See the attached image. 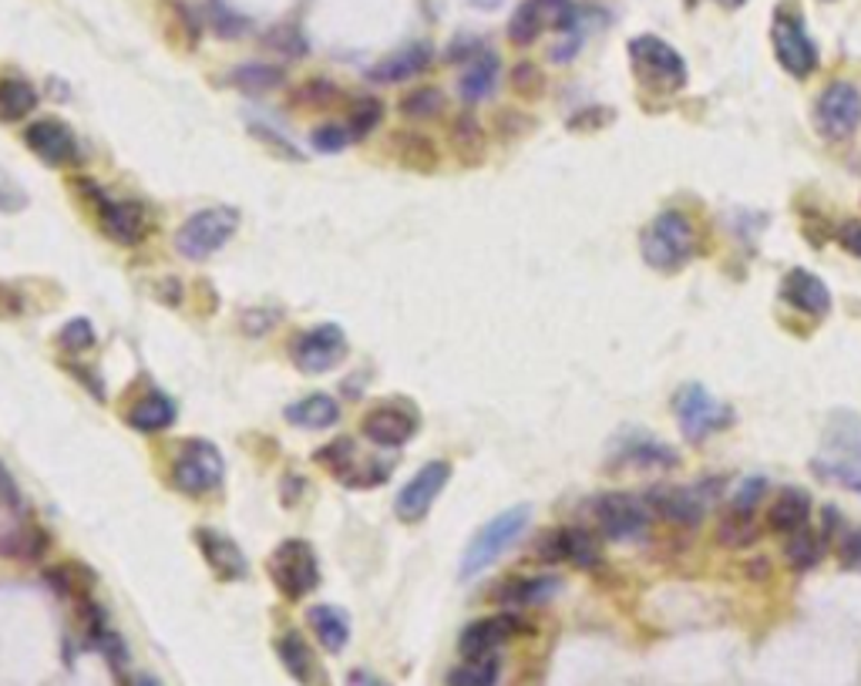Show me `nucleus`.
Instances as JSON below:
<instances>
[{
	"instance_id": "56",
	"label": "nucleus",
	"mask_w": 861,
	"mask_h": 686,
	"mask_svg": "<svg viewBox=\"0 0 861 686\" xmlns=\"http://www.w3.org/2000/svg\"><path fill=\"white\" fill-rule=\"evenodd\" d=\"M0 504L11 508V511H21V508H25L21 484L14 481V474L8 471V464H4V461H0Z\"/></svg>"
},
{
	"instance_id": "7",
	"label": "nucleus",
	"mask_w": 861,
	"mask_h": 686,
	"mask_svg": "<svg viewBox=\"0 0 861 686\" xmlns=\"http://www.w3.org/2000/svg\"><path fill=\"white\" fill-rule=\"evenodd\" d=\"M673 411H676V424H679L683 438L694 441V444H701V441H707L711 434L727 431V428L734 424L731 408L721 404V401H717L704 384H697V381L683 384V388L673 394Z\"/></svg>"
},
{
	"instance_id": "42",
	"label": "nucleus",
	"mask_w": 861,
	"mask_h": 686,
	"mask_svg": "<svg viewBox=\"0 0 861 686\" xmlns=\"http://www.w3.org/2000/svg\"><path fill=\"white\" fill-rule=\"evenodd\" d=\"M381 121H384V101H381V98L361 95V98L351 101V108H348V131H351V141H364Z\"/></svg>"
},
{
	"instance_id": "4",
	"label": "nucleus",
	"mask_w": 861,
	"mask_h": 686,
	"mask_svg": "<svg viewBox=\"0 0 861 686\" xmlns=\"http://www.w3.org/2000/svg\"><path fill=\"white\" fill-rule=\"evenodd\" d=\"M75 193L98 213V229L118 243V246H138L148 236V213L135 199H111L98 183L91 179H75Z\"/></svg>"
},
{
	"instance_id": "37",
	"label": "nucleus",
	"mask_w": 861,
	"mask_h": 686,
	"mask_svg": "<svg viewBox=\"0 0 861 686\" xmlns=\"http://www.w3.org/2000/svg\"><path fill=\"white\" fill-rule=\"evenodd\" d=\"M51 549V536L38 526H21L8 536H0V556L18 559V562H35Z\"/></svg>"
},
{
	"instance_id": "26",
	"label": "nucleus",
	"mask_w": 861,
	"mask_h": 686,
	"mask_svg": "<svg viewBox=\"0 0 861 686\" xmlns=\"http://www.w3.org/2000/svg\"><path fill=\"white\" fill-rule=\"evenodd\" d=\"M158 18L162 31L176 48L193 51L203 38V14H196L186 0H158Z\"/></svg>"
},
{
	"instance_id": "57",
	"label": "nucleus",
	"mask_w": 861,
	"mask_h": 686,
	"mask_svg": "<svg viewBox=\"0 0 861 686\" xmlns=\"http://www.w3.org/2000/svg\"><path fill=\"white\" fill-rule=\"evenodd\" d=\"M613 118H616L613 108H586V111H576V115L569 118V128H573V131H589V128L609 125Z\"/></svg>"
},
{
	"instance_id": "45",
	"label": "nucleus",
	"mask_w": 861,
	"mask_h": 686,
	"mask_svg": "<svg viewBox=\"0 0 861 686\" xmlns=\"http://www.w3.org/2000/svg\"><path fill=\"white\" fill-rule=\"evenodd\" d=\"M313 458H316V464H323V468L340 481L343 474H348V471L358 464V448H354L351 438H336V441L323 444Z\"/></svg>"
},
{
	"instance_id": "3",
	"label": "nucleus",
	"mask_w": 861,
	"mask_h": 686,
	"mask_svg": "<svg viewBox=\"0 0 861 686\" xmlns=\"http://www.w3.org/2000/svg\"><path fill=\"white\" fill-rule=\"evenodd\" d=\"M643 263L656 273H676L697 256V233L694 223L679 209H663L639 236Z\"/></svg>"
},
{
	"instance_id": "6",
	"label": "nucleus",
	"mask_w": 861,
	"mask_h": 686,
	"mask_svg": "<svg viewBox=\"0 0 861 686\" xmlns=\"http://www.w3.org/2000/svg\"><path fill=\"white\" fill-rule=\"evenodd\" d=\"M239 229V209L233 206H209V209H199L193 213L179 233H176V249L179 256L199 263V259H209L216 256Z\"/></svg>"
},
{
	"instance_id": "21",
	"label": "nucleus",
	"mask_w": 861,
	"mask_h": 686,
	"mask_svg": "<svg viewBox=\"0 0 861 686\" xmlns=\"http://www.w3.org/2000/svg\"><path fill=\"white\" fill-rule=\"evenodd\" d=\"M434 61V45L431 41H411L398 51H391L388 58H381L368 78L378 81V85H401V81H411L414 75L428 71Z\"/></svg>"
},
{
	"instance_id": "33",
	"label": "nucleus",
	"mask_w": 861,
	"mask_h": 686,
	"mask_svg": "<svg viewBox=\"0 0 861 686\" xmlns=\"http://www.w3.org/2000/svg\"><path fill=\"white\" fill-rule=\"evenodd\" d=\"M549 28V14H546V4L542 0H522L519 8L511 11L508 18V41L515 48H529L539 41V35Z\"/></svg>"
},
{
	"instance_id": "5",
	"label": "nucleus",
	"mask_w": 861,
	"mask_h": 686,
	"mask_svg": "<svg viewBox=\"0 0 861 686\" xmlns=\"http://www.w3.org/2000/svg\"><path fill=\"white\" fill-rule=\"evenodd\" d=\"M629 61H633V71L639 78L643 88L649 91H659V95H676L686 88V61L683 55L666 45L663 38L656 35H639L629 41Z\"/></svg>"
},
{
	"instance_id": "41",
	"label": "nucleus",
	"mask_w": 861,
	"mask_h": 686,
	"mask_svg": "<svg viewBox=\"0 0 861 686\" xmlns=\"http://www.w3.org/2000/svg\"><path fill=\"white\" fill-rule=\"evenodd\" d=\"M784 559L794 572H811L821 559H824V539L811 529L798 532V536H787V546H784Z\"/></svg>"
},
{
	"instance_id": "8",
	"label": "nucleus",
	"mask_w": 861,
	"mask_h": 686,
	"mask_svg": "<svg viewBox=\"0 0 861 686\" xmlns=\"http://www.w3.org/2000/svg\"><path fill=\"white\" fill-rule=\"evenodd\" d=\"M270 579L280 589V596L286 602H300L306 599L316 586H320V562L310 542L303 539H286L273 549L270 562Z\"/></svg>"
},
{
	"instance_id": "11",
	"label": "nucleus",
	"mask_w": 861,
	"mask_h": 686,
	"mask_svg": "<svg viewBox=\"0 0 861 686\" xmlns=\"http://www.w3.org/2000/svg\"><path fill=\"white\" fill-rule=\"evenodd\" d=\"M589 508H593L596 529L609 542H633L653 522V511H649L646 498L633 494V491H606V494L593 498Z\"/></svg>"
},
{
	"instance_id": "31",
	"label": "nucleus",
	"mask_w": 861,
	"mask_h": 686,
	"mask_svg": "<svg viewBox=\"0 0 861 686\" xmlns=\"http://www.w3.org/2000/svg\"><path fill=\"white\" fill-rule=\"evenodd\" d=\"M283 418L293 428H303V431H326L340 421V404L330 394H306V398L293 401L283 411Z\"/></svg>"
},
{
	"instance_id": "59",
	"label": "nucleus",
	"mask_w": 861,
	"mask_h": 686,
	"mask_svg": "<svg viewBox=\"0 0 861 686\" xmlns=\"http://www.w3.org/2000/svg\"><path fill=\"white\" fill-rule=\"evenodd\" d=\"M481 51H485V48H481V41H478V38H471V35H458V38L451 41V48L444 51V58H448V61H454V65H458V61H464V65H468V61H474Z\"/></svg>"
},
{
	"instance_id": "1",
	"label": "nucleus",
	"mask_w": 861,
	"mask_h": 686,
	"mask_svg": "<svg viewBox=\"0 0 861 686\" xmlns=\"http://www.w3.org/2000/svg\"><path fill=\"white\" fill-rule=\"evenodd\" d=\"M821 481L841 484L861 494V418L848 408L828 414L821 431V448L811 461Z\"/></svg>"
},
{
	"instance_id": "2",
	"label": "nucleus",
	"mask_w": 861,
	"mask_h": 686,
	"mask_svg": "<svg viewBox=\"0 0 861 686\" xmlns=\"http://www.w3.org/2000/svg\"><path fill=\"white\" fill-rule=\"evenodd\" d=\"M532 522V508L529 504H511L505 511H498L491 522H485L474 539L468 542V549L461 552V562H458V579L468 582L474 576H481L485 569H491L515 542H519L526 536Z\"/></svg>"
},
{
	"instance_id": "36",
	"label": "nucleus",
	"mask_w": 861,
	"mask_h": 686,
	"mask_svg": "<svg viewBox=\"0 0 861 686\" xmlns=\"http://www.w3.org/2000/svg\"><path fill=\"white\" fill-rule=\"evenodd\" d=\"M276 656H280L283 669H286L300 686H310V683H313V673H316L313 653H310L306 639H303L296 629H286V633L276 639Z\"/></svg>"
},
{
	"instance_id": "19",
	"label": "nucleus",
	"mask_w": 861,
	"mask_h": 686,
	"mask_svg": "<svg viewBox=\"0 0 861 686\" xmlns=\"http://www.w3.org/2000/svg\"><path fill=\"white\" fill-rule=\"evenodd\" d=\"M515 633H522V619L511 612H498V616H485L474 619L461 629L458 636V653L464 659H485L495 656Z\"/></svg>"
},
{
	"instance_id": "28",
	"label": "nucleus",
	"mask_w": 861,
	"mask_h": 686,
	"mask_svg": "<svg viewBox=\"0 0 861 686\" xmlns=\"http://www.w3.org/2000/svg\"><path fill=\"white\" fill-rule=\"evenodd\" d=\"M562 589V579L556 576H511L501 586H495V599L505 606H542Z\"/></svg>"
},
{
	"instance_id": "61",
	"label": "nucleus",
	"mask_w": 861,
	"mask_h": 686,
	"mask_svg": "<svg viewBox=\"0 0 861 686\" xmlns=\"http://www.w3.org/2000/svg\"><path fill=\"white\" fill-rule=\"evenodd\" d=\"M343 686H391V683L374 676V673H368V669H351L348 679H343Z\"/></svg>"
},
{
	"instance_id": "55",
	"label": "nucleus",
	"mask_w": 861,
	"mask_h": 686,
	"mask_svg": "<svg viewBox=\"0 0 861 686\" xmlns=\"http://www.w3.org/2000/svg\"><path fill=\"white\" fill-rule=\"evenodd\" d=\"M834 239L848 256L861 259V219H841L834 229Z\"/></svg>"
},
{
	"instance_id": "24",
	"label": "nucleus",
	"mask_w": 861,
	"mask_h": 686,
	"mask_svg": "<svg viewBox=\"0 0 861 686\" xmlns=\"http://www.w3.org/2000/svg\"><path fill=\"white\" fill-rule=\"evenodd\" d=\"M811 522V494L804 488H781V494L774 498L771 511H767V526L781 536H798L804 532Z\"/></svg>"
},
{
	"instance_id": "15",
	"label": "nucleus",
	"mask_w": 861,
	"mask_h": 686,
	"mask_svg": "<svg viewBox=\"0 0 861 686\" xmlns=\"http://www.w3.org/2000/svg\"><path fill=\"white\" fill-rule=\"evenodd\" d=\"M421 428V418L404 401H381L361 418V434L374 448H404Z\"/></svg>"
},
{
	"instance_id": "51",
	"label": "nucleus",
	"mask_w": 861,
	"mask_h": 686,
	"mask_svg": "<svg viewBox=\"0 0 861 686\" xmlns=\"http://www.w3.org/2000/svg\"><path fill=\"white\" fill-rule=\"evenodd\" d=\"M280 320H283V310H276V306H256V310H246V313L239 316V326H243L246 336H263V333H270Z\"/></svg>"
},
{
	"instance_id": "17",
	"label": "nucleus",
	"mask_w": 861,
	"mask_h": 686,
	"mask_svg": "<svg viewBox=\"0 0 861 686\" xmlns=\"http://www.w3.org/2000/svg\"><path fill=\"white\" fill-rule=\"evenodd\" d=\"M25 145L31 148V155H38L51 168H68V165L81 161L78 135L61 118H38V121H31L28 131H25Z\"/></svg>"
},
{
	"instance_id": "63",
	"label": "nucleus",
	"mask_w": 861,
	"mask_h": 686,
	"mask_svg": "<svg viewBox=\"0 0 861 686\" xmlns=\"http://www.w3.org/2000/svg\"><path fill=\"white\" fill-rule=\"evenodd\" d=\"M135 686H162V683H158L155 676H138V679H135Z\"/></svg>"
},
{
	"instance_id": "62",
	"label": "nucleus",
	"mask_w": 861,
	"mask_h": 686,
	"mask_svg": "<svg viewBox=\"0 0 861 686\" xmlns=\"http://www.w3.org/2000/svg\"><path fill=\"white\" fill-rule=\"evenodd\" d=\"M714 4H721V8H727V11H741L747 0H714Z\"/></svg>"
},
{
	"instance_id": "35",
	"label": "nucleus",
	"mask_w": 861,
	"mask_h": 686,
	"mask_svg": "<svg viewBox=\"0 0 861 686\" xmlns=\"http://www.w3.org/2000/svg\"><path fill=\"white\" fill-rule=\"evenodd\" d=\"M38 108V88L25 78H0V125H14Z\"/></svg>"
},
{
	"instance_id": "29",
	"label": "nucleus",
	"mask_w": 861,
	"mask_h": 686,
	"mask_svg": "<svg viewBox=\"0 0 861 686\" xmlns=\"http://www.w3.org/2000/svg\"><path fill=\"white\" fill-rule=\"evenodd\" d=\"M498 75H501V58L495 51H481L474 61H468L461 81H458V95L468 101V105H478L485 98L495 95L498 88Z\"/></svg>"
},
{
	"instance_id": "60",
	"label": "nucleus",
	"mask_w": 861,
	"mask_h": 686,
	"mask_svg": "<svg viewBox=\"0 0 861 686\" xmlns=\"http://www.w3.org/2000/svg\"><path fill=\"white\" fill-rule=\"evenodd\" d=\"M68 371H71V374H75V378H78V381L85 384V391H91V394H95L98 401H105V388H101V381H98V378H91V374H88V371H85L81 364H68Z\"/></svg>"
},
{
	"instance_id": "44",
	"label": "nucleus",
	"mask_w": 861,
	"mask_h": 686,
	"mask_svg": "<svg viewBox=\"0 0 861 686\" xmlns=\"http://www.w3.org/2000/svg\"><path fill=\"white\" fill-rule=\"evenodd\" d=\"M206 24L219 35V38H226V41H236V38H243L246 31H250V18H243L239 11H233L226 0H206Z\"/></svg>"
},
{
	"instance_id": "40",
	"label": "nucleus",
	"mask_w": 861,
	"mask_h": 686,
	"mask_svg": "<svg viewBox=\"0 0 861 686\" xmlns=\"http://www.w3.org/2000/svg\"><path fill=\"white\" fill-rule=\"evenodd\" d=\"M398 108H401V115L411 118V121H431V118H438V115L448 108V98H444L441 88L421 85V88H411V91L401 98Z\"/></svg>"
},
{
	"instance_id": "14",
	"label": "nucleus",
	"mask_w": 861,
	"mask_h": 686,
	"mask_svg": "<svg viewBox=\"0 0 861 686\" xmlns=\"http://www.w3.org/2000/svg\"><path fill=\"white\" fill-rule=\"evenodd\" d=\"M653 519H663L676 529H701L707 511H711V498L701 494V488H686V484H653L649 491H643Z\"/></svg>"
},
{
	"instance_id": "38",
	"label": "nucleus",
	"mask_w": 861,
	"mask_h": 686,
	"mask_svg": "<svg viewBox=\"0 0 861 686\" xmlns=\"http://www.w3.org/2000/svg\"><path fill=\"white\" fill-rule=\"evenodd\" d=\"M757 539H761L757 511H737V508L724 511V519L717 522V542L724 549H747Z\"/></svg>"
},
{
	"instance_id": "48",
	"label": "nucleus",
	"mask_w": 861,
	"mask_h": 686,
	"mask_svg": "<svg viewBox=\"0 0 861 686\" xmlns=\"http://www.w3.org/2000/svg\"><path fill=\"white\" fill-rule=\"evenodd\" d=\"M511 91L519 95V98H526V101L542 98V91H546V75H542V68H539L536 61H519V65L511 68Z\"/></svg>"
},
{
	"instance_id": "25",
	"label": "nucleus",
	"mask_w": 861,
	"mask_h": 686,
	"mask_svg": "<svg viewBox=\"0 0 861 686\" xmlns=\"http://www.w3.org/2000/svg\"><path fill=\"white\" fill-rule=\"evenodd\" d=\"M176 418H179L176 401H172L168 394H162V391H148V394H145V398H138V401L128 408V414H125L128 428H131V431H138V434H158V431H168L172 424H176Z\"/></svg>"
},
{
	"instance_id": "16",
	"label": "nucleus",
	"mask_w": 861,
	"mask_h": 686,
	"mask_svg": "<svg viewBox=\"0 0 861 686\" xmlns=\"http://www.w3.org/2000/svg\"><path fill=\"white\" fill-rule=\"evenodd\" d=\"M451 461H428L394 498V514L404 522V526H414L421 522L424 514L434 508V501L441 498V491L448 488L451 481Z\"/></svg>"
},
{
	"instance_id": "9",
	"label": "nucleus",
	"mask_w": 861,
	"mask_h": 686,
	"mask_svg": "<svg viewBox=\"0 0 861 686\" xmlns=\"http://www.w3.org/2000/svg\"><path fill=\"white\" fill-rule=\"evenodd\" d=\"M226 478V461L223 451L206 441V438H189L183 441L176 461H172V481L176 488L189 498H203L209 491H216Z\"/></svg>"
},
{
	"instance_id": "47",
	"label": "nucleus",
	"mask_w": 861,
	"mask_h": 686,
	"mask_svg": "<svg viewBox=\"0 0 861 686\" xmlns=\"http://www.w3.org/2000/svg\"><path fill=\"white\" fill-rule=\"evenodd\" d=\"M263 45H266L270 51H276L280 58H293V61L310 51L303 31L293 28V24H276V28H270V31L263 35Z\"/></svg>"
},
{
	"instance_id": "54",
	"label": "nucleus",
	"mask_w": 861,
	"mask_h": 686,
	"mask_svg": "<svg viewBox=\"0 0 861 686\" xmlns=\"http://www.w3.org/2000/svg\"><path fill=\"white\" fill-rule=\"evenodd\" d=\"M838 562L848 572H861V529H854V532L838 539Z\"/></svg>"
},
{
	"instance_id": "23",
	"label": "nucleus",
	"mask_w": 861,
	"mask_h": 686,
	"mask_svg": "<svg viewBox=\"0 0 861 686\" xmlns=\"http://www.w3.org/2000/svg\"><path fill=\"white\" fill-rule=\"evenodd\" d=\"M391 158L398 165H404L408 171H421V176H431V171H438V165H441L438 145L428 135L408 131V128L391 135Z\"/></svg>"
},
{
	"instance_id": "34",
	"label": "nucleus",
	"mask_w": 861,
	"mask_h": 686,
	"mask_svg": "<svg viewBox=\"0 0 861 686\" xmlns=\"http://www.w3.org/2000/svg\"><path fill=\"white\" fill-rule=\"evenodd\" d=\"M45 579H48V586H51L58 596L71 599L75 606H78V602H88V599H91V589H95V572H91L85 562L55 566V569L45 572Z\"/></svg>"
},
{
	"instance_id": "53",
	"label": "nucleus",
	"mask_w": 861,
	"mask_h": 686,
	"mask_svg": "<svg viewBox=\"0 0 861 686\" xmlns=\"http://www.w3.org/2000/svg\"><path fill=\"white\" fill-rule=\"evenodd\" d=\"M253 135H256L263 145H270L276 155H283V158H290V161H303V151H300L286 135H280L276 128H270V125H253Z\"/></svg>"
},
{
	"instance_id": "22",
	"label": "nucleus",
	"mask_w": 861,
	"mask_h": 686,
	"mask_svg": "<svg viewBox=\"0 0 861 686\" xmlns=\"http://www.w3.org/2000/svg\"><path fill=\"white\" fill-rule=\"evenodd\" d=\"M781 300L791 310L808 313V316H828V310H831V290L811 270H791L781 280Z\"/></svg>"
},
{
	"instance_id": "30",
	"label": "nucleus",
	"mask_w": 861,
	"mask_h": 686,
	"mask_svg": "<svg viewBox=\"0 0 861 686\" xmlns=\"http://www.w3.org/2000/svg\"><path fill=\"white\" fill-rule=\"evenodd\" d=\"M616 461H619L616 468H676L679 454L669 444L656 441L653 434H639V438L623 441Z\"/></svg>"
},
{
	"instance_id": "49",
	"label": "nucleus",
	"mask_w": 861,
	"mask_h": 686,
	"mask_svg": "<svg viewBox=\"0 0 861 686\" xmlns=\"http://www.w3.org/2000/svg\"><path fill=\"white\" fill-rule=\"evenodd\" d=\"M58 347L68 351V354H85L95 347V326L85 320V316H75L68 320L61 330H58Z\"/></svg>"
},
{
	"instance_id": "12",
	"label": "nucleus",
	"mask_w": 861,
	"mask_h": 686,
	"mask_svg": "<svg viewBox=\"0 0 861 686\" xmlns=\"http://www.w3.org/2000/svg\"><path fill=\"white\" fill-rule=\"evenodd\" d=\"M814 128L824 141H844L861 128V88L831 81L814 101Z\"/></svg>"
},
{
	"instance_id": "13",
	"label": "nucleus",
	"mask_w": 861,
	"mask_h": 686,
	"mask_svg": "<svg viewBox=\"0 0 861 686\" xmlns=\"http://www.w3.org/2000/svg\"><path fill=\"white\" fill-rule=\"evenodd\" d=\"M348 357V336L340 323H316L290 343V361L300 374H326Z\"/></svg>"
},
{
	"instance_id": "50",
	"label": "nucleus",
	"mask_w": 861,
	"mask_h": 686,
	"mask_svg": "<svg viewBox=\"0 0 861 686\" xmlns=\"http://www.w3.org/2000/svg\"><path fill=\"white\" fill-rule=\"evenodd\" d=\"M310 145L316 148V151H323V155H336V151H343L351 145V131L343 128V125H320V128H313V135H310Z\"/></svg>"
},
{
	"instance_id": "43",
	"label": "nucleus",
	"mask_w": 861,
	"mask_h": 686,
	"mask_svg": "<svg viewBox=\"0 0 861 686\" xmlns=\"http://www.w3.org/2000/svg\"><path fill=\"white\" fill-rule=\"evenodd\" d=\"M501 673L498 656H485V659H464L461 666H454L448 673V686H495Z\"/></svg>"
},
{
	"instance_id": "20",
	"label": "nucleus",
	"mask_w": 861,
	"mask_h": 686,
	"mask_svg": "<svg viewBox=\"0 0 861 686\" xmlns=\"http://www.w3.org/2000/svg\"><path fill=\"white\" fill-rule=\"evenodd\" d=\"M196 549H199V556L206 559L209 572H213L219 582H239V579H246L250 559H246V552H243L229 536H223V532H216V529H196Z\"/></svg>"
},
{
	"instance_id": "46",
	"label": "nucleus",
	"mask_w": 861,
	"mask_h": 686,
	"mask_svg": "<svg viewBox=\"0 0 861 686\" xmlns=\"http://www.w3.org/2000/svg\"><path fill=\"white\" fill-rule=\"evenodd\" d=\"M340 98H343V91H340L333 81H326V78L303 81V85L296 88V95H293V101H296L300 108H313V111H326V108H333Z\"/></svg>"
},
{
	"instance_id": "58",
	"label": "nucleus",
	"mask_w": 861,
	"mask_h": 686,
	"mask_svg": "<svg viewBox=\"0 0 861 686\" xmlns=\"http://www.w3.org/2000/svg\"><path fill=\"white\" fill-rule=\"evenodd\" d=\"M28 209V196L21 186H14L4 171H0V213H21Z\"/></svg>"
},
{
	"instance_id": "18",
	"label": "nucleus",
	"mask_w": 861,
	"mask_h": 686,
	"mask_svg": "<svg viewBox=\"0 0 861 686\" xmlns=\"http://www.w3.org/2000/svg\"><path fill=\"white\" fill-rule=\"evenodd\" d=\"M536 556L549 566H559V562H569L576 569H596L603 562V552H599V542L589 529H579V526H566V529H552L539 539V549Z\"/></svg>"
},
{
	"instance_id": "10",
	"label": "nucleus",
	"mask_w": 861,
	"mask_h": 686,
	"mask_svg": "<svg viewBox=\"0 0 861 686\" xmlns=\"http://www.w3.org/2000/svg\"><path fill=\"white\" fill-rule=\"evenodd\" d=\"M771 45H774V58L777 65L804 81L818 71L821 65V55H818V45L811 41V35L804 31V21L801 14L794 11V4H784L774 11V24H771Z\"/></svg>"
},
{
	"instance_id": "32",
	"label": "nucleus",
	"mask_w": 861,
	"mask_h": 686,
	"mask_svg": "<svg viewBox=\"0 0 861 686\" xmlns=\"http://www.w3.org/2000/svg\"><path fill=\"white\" fill-rule=\"evenodd\" d=\"M226 85H233L243 95H266V91H276L286 85V71L270 61H246L226 75Z\"/></svg>"
},
{
	"instance_id": "27",
	"label": "nucleus",
	"mask_w": 861,
	"mask_h": 686,
	"mask_svg": "<svg viewBox=\"0 0 861 686\" xmlns=\"http://www.w3.org/2000/svg\"><path fill=\"white\" fill-rule=\"evenodd\" d=\"M306 623H310L316 643L326 653H343V649H348V643H351V616H348V609L320 602V606H310Z\"/></svg>"
},
{
	"instance_id": "39",
	"label": "nucleus",
	"mask_w": 861,
	"mask_h": 686,
	"mask_svg": "<svg viewBox=\"0 0 861 686\" xmlns=\"http://www.w3.org/2000/svg\"><path fill=\"white\" fill-rule=\"evenodd\" d=\"M451 148L461 165H478L485 158V128L474 115H458L451 121Z\"/></svg>"
},
{
	"instance_id": "52",
	"label": "nucleus",
	"mask_w": 861,
	"mask_h": 686,
	"mask_svg": "<svg viewBox=\"0 0 861 686\" xmlns=\"http://www.w3.org/2000/svg\"><path fill=\"white\" fill-rule=\"evenodd\" d=\"M764 491H767V481H764V478H744V481L734 488V494H731V504H727V508H737V511H757V504H761Z\"/></svg>"
}]
</instances>
